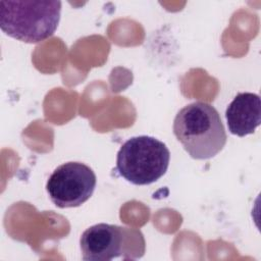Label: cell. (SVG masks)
I'll return each instance as SVG.
<instances>
[{"instance_id":"5","label":"cell","mask_w":261,"mask_h":261,"mask_svg":"<svg viewBox=\"0 0 261 261\" xmlns=\"http://www.w3.org/2000/svg\"><path fill=\"white\" fill-rule=\"evenodd\" d=\"M141 237L134 228L108 223L92 225L80 240L82 257L86 261H110L125 253L128 243Z\"/></svg>"},{"instance_id":"1","label":"cell","mask_w":261,"mask_h":261,"mask_svg":"<svg viewBox=\"0 0 261 261\" xmlns=\"http://www.w3.org/2000/svg\"><path fill=\"white\" fill-rule=\"evenodd\" d=\"M173 134L187 153L196 160L217 155L227 139L218 111L201 101L188 104L176 113Z\"/></svg>"},{"instance_id":"3","label":"cell","mask_w":261,"mask_h":261,"mask_svg":"<svg viewBox=\"0 0 261 261\" xmlns=\"http://www.w3.org/2000/svg\"><path fill=\"white\" fill-rule=\"evenodd\" d=\"M167 146L154 137L138 136L125 141L117 152L116 170L136 186H146L162 177L169 166Z\"/></svg>"},{"instance_id":"4","label":"cell","mask_w":261,"mask_h":261,"mask_svg":"<svg viewBox=\"0 0 261 261\" xmlns=\"http://www.w3.org/2000/svg\"><path fill=\"white\" fill-rule=\"evenodd\" d=\"M97 178L91 167L82 162H66L50 174L46 190L53 204L59 208L77 207L94 193Z\"/></svg>"},{"instance_id":"6","label":"cell","mask_w":261,"mask_h":261,"mask_svg":"<svg viewBox=\"0 0 261 261\" xmlns=\"http://www.w3.org/2000/svg\"><path fill=\"white\" fill-rule=\"evenodd\" d=\"M225 118L230 134L245 137L261 123V100L255 93H239L228 104Z\"/></svg>"},{"instance_id":"2","label":"cell","mask_w":261,"mask_h":261,"mask_svg":"<svg viewBox=\"0 0 261 261\" xmlns=\"http://www.w3.org/2000/svg\"><path fill=\"white\" fill-rule=\"evenodd\" d=\"M60 1H0V27L9 37L24 43H40L56 31Z\"/></svg>"}]
</instances>
